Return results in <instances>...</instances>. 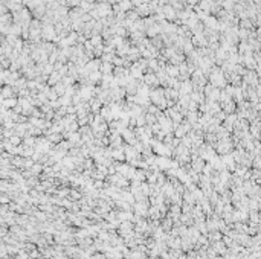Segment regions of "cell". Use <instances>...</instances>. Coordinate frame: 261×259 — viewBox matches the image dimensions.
<instances>
[{"label": "cell", "instance_id": "277c9868", "mask_svg": "<svg viewBox=\"0 0 261 259\" xmlns=\"http://www.w3.org/2000/svg\"><path fill=\"white\" fill-rule=\"evenodd\" d=\"M5 105H6V107H14V105H15V101H14V99L5 101Z\"/></svg>", "mask_w": 261, "mask_h": 259}, {"label": "cell", "instance_id": "7a4b0ae2", "mask_svg": "<svg viewBox=\"0 0 261 259\" xmlns=\"http://www.w3.org/2000/svg\"><path fill=\"white\" fill-rule=\"evenodd\" d=\"M103 72H104V73L112 72V64H104V66H103Z\"/></svg>", "mask_w": 261, "mask_h": 259}, {"label": "cell", "instance_id": "3957f363", "mask_svg": "<svg viewBox=\"0 0 261 259\" xmlns=\"http://www.w3.org/2000/svg\"><path fill=\"white\" fill-rule=\"evenodd\" d=\"M168 73H170V75H179V70L176 67H170L168 69Z\"/></svg>", "mask_w": 261, "mask_h": 259}, {"label": "cell", "instance_id": "6da1fadb", "mask_svg": "<svg viewBox=\"0 0 261 259\" xmlns=\"http://www.w3.org/2000/svg\"><path fill=\"white\" fill-rule=\"evenodd\" d=\"M130 8H131V2H130V0H122V2H121V9L122 11H128Z\"/></svg>", "mask_w": 261, "mask_h": 259}, {"label": "cell", "instance_id": "5b68a950", "mask_svg": "<svg viewBox=\"0 0 261 259\" xmlns=\"http://www.w3.org/2000/svg\"><path fill=\"white\" fill-rule=\"evenodd\" d=\"M2 201H3V204H6V203H8V197L3 195V197H2Z\"/></svg>", "mask_w": 261, "mask_h": 259}]
</instances>
